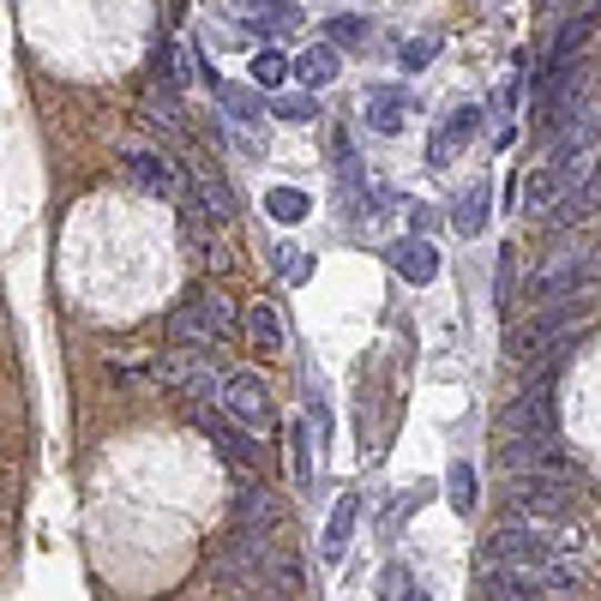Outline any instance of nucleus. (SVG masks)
Masks as SVG:
<instances>
[{"instance_id":"obj_1","label":"nucleus","mask_w":601,"mask_h":601,"mask_svg":"<svg viewBox=\"0 0 601 601\" xmlns=\"http://www.w3.org/2000/svg\"><path fill=\"white\" fill-rule=\"evenodd\" d=\"M571 511H578V469H571L565 458L518 475L511 493H505V518L511 523H535V530H553L560 518H571Z\"/></svg>"},{"instance_id":"obj_2","label":"nucleus","mask_w":601,"mask_h":601,"mask_svg":"<svg viewBox=\"0 0 601 601\" xmlns=\"http://www.w3.org/2000/svg\"><path fill=\"white\" fill-rule=\"evenodd\" d=\"M229 331H234V307L217 296V289H193V296H181V307L169 313L174 349H181V355H193V361L211 355Z\"/></svg>"},{"instance_id":"obj_3","label":"nucleus","mask_w":601,"mask_h":601,"mask_svg":"<svg viewBox=\"0 0 601 601\" xmlns=\"http://www.w3.org/2000/svg\"><path fill=\"white\" fill-rule=\"evenodd\" d=\"M217 403H223V421L229 428H271L277 421V403H271V385L259 379L253 368L241 373H223V385H217Z\"/></svg>"},{"instance_id":"obj_4","label":"nucleus","mask_w":601,"mask_h":601,"mask_svg":"<svg viewBox=\"0 0 601 601\" xmlns=\"http://www.w3.org/2000/svg\"><path fill=\"white\" fill-rule=\"evenodd\" d=\"M493 560L505 571H541L553 560V530H535V523H505L500 535H493Z\"/></svg>"},{"instance_id":"obj_5","label":"nucleus","mask_w":601,"mask_h":601,"mask_svg":"<svg viewBox=\"0 0 601 601\" xmlns=\"http://www.w3.org/2000/svg\"><path fill=\"white\" fill-rule=\"evenodd\" d=\"M121 169L157 199L181 193V169H174V151H163V144H139V139L121 144Z\"/></svg>"},{"instance_id":"obj_6","label":"nucleus","mask_w":601,"mask_h":601,"mask_svg":"<svg viewBox=\"0 0 601 601\" xmlns=\"http://www.w3.org/2000/svg\"><path fill=\"white\" fill-rule=\"evenodd\" d=\"M553 421H560V403H553V379L530 385L518 403L505 409V433H511V439H553Z\"/></svg>"},{"instance_id":"obj_7","label":"nucleus","mask_w":601,"mask_h":601,"mask_svg":"<svg viewBox=\"0 0 601 601\" xmlns=\"http://www.w3.org/2000/svg\"><path fill=\"white\" fill-rule=\"evenodd\" d=\"M590 283H595V259L578 253V259H565V266H553V271H535L530 296H535V307H553V301H578Z\"/></svg>"},{"instance_id":"obj_8","label":"nucleus","mask_w":601,"mask_h":601,"mask_svg":"<svg viewBox=\"0 0 601 601\" xmlns=\"http://www.w3.org/2000/svg\"><path fill=\"white\" fill-rule=\"evenodd\" d=\"M139 114H144V127L157 133V144H181V133H187V114H181V97H174V84L169 79H157L151 91H144V102H139Z\"/></svg>"},{"instance_id":"obj_9","label":"nucleus","mask_w":601,"mask_h":601,"mask_svg":"<svg viewBox=\"0 0 601 601\" xmlns=\"http://www.w3.org/2000/svg\"><path fill=\"white\" fill-rule=\"evenodd\" d=\"M193 428L211 439L217 451H223L229 463H253L259 458V445H253V433H241V428H229L223 415H217V409H193Z\"/></svg>"},{"instance_id":"obj_10","label":"nucleus","mask_w":601,"mask_h":601,"mask_svg":"<svg viewBox=\"0 0 601 601\" xmlns=\"http://www.w3.org/2000/svg\"><path fill=\"white\" fill-rule=\"evenodd\" d=\"M475 127H481V114H475V109H451V121H439V127H433V139H428V163H433V169H445L451 157L463 151V139L475 133Z\"/></svg>"},{"instance_id":"obj_11","label":"nucleus","mask_w":601,"mask_h":601,"mask_svg":"<svg viewBox=\"0 0 601 601\" xmlns=\"http://www.w3.org/2000/svg\"><path fill=\"white\" fill-rule=\"evenodd\" d=\"M355 518H361V493H343V500L331 505V518H325V535H319V553L337 565L349 553V535H355Z\"/></svg>"},{"instance_id":"obj_12","label":"nucleus","mask_w":601,"mask_h":601,"mask_svg":"<svg viewBox=\"0 0 601 601\" xmlns=\"http://www.w3.org/2000/svg\"><path fill=\"white\" fill-rule=\"evenodd\" d=\"M234 523L253 530V535H266L277 523V505H271V493L259 488V481H234Z\"/></svg>"},{"instance_id":"obj_13","label":"nucleus","mask_w":601,"mask_h":601,"mask_svg":"<svg viewBox=\"0 0 601 601\" xmlns=\"http://www.w3.org/2000/svg\"><path fill=\"white\" fill-rule=\"evenodd\" d=\"M391 266H398L403 283H415V289H428L433 277H439V253L421 234H409V241H398V253H391Z\"/></svg>"},{"instance_id":"obj_14","label":"nucleus","mask_w":601,"mask_h":601,"mask_svg":"<svg viewBox=\"0 0 601 601\" xmlns=\"http://www.w3.org/2000/svg\"><path fill=\"white\" fill-rule=\"evenodd\" d=\"M337 72H343V61H337L331 42H313V49H301V61H296V79H301V91H307V97L325 91Z\"/></svg>"},{"instance_id":"obj_15","label":"nucleus","mask_w":601,"mask_h":601,"mask_svg":"<svg viewBox=\"0 0 601 601\" xmlns=\"http://www.w3.org/2000/svg\"><path fill=\"white\" fill-rule=\"evenodd\" d=\"M583 217H595V169H590V181H578L565 199L548 204V223H553V229H578Z\"/></svg>"},{"instance_id":"obj_16","label":"nucleus","mask_w":601,"mask_h":601,"mask_svg":"<svg viewBox=\"0 0 601 601\" xmlns=\"http://www.w3.org/2000/svg\"><path fill=\"white\" fill-rule=\"evenodd\" d=\"M181 229H187V247H193V259H204L211 271H223V266H229V253H223V234H217V223H204V217L187 211V217H181Z\"/></svg>"},{"instance_id":"obj_17","label":"nucleus","mask_w":601,"mask_h":601,"mask_svg":"<svg viewBox=\"0 0 601 601\" xmlns=\"http://www.w3.org/2000/svg\"><path fill=\"white\" fill-rule=\"evenodd\" d=\"M223 109H229L234 127H253V144H259V127L271 121V114H266V97L247 91V84H223Z\"/></svg>"},{"instance_id":"obj_18","label":"nucleus","mask_w":601,"mask_h":601,"mask_svg":"<svg viewBox=\"0 0 601 601\" xmlns=\"http://www.w3.org/2000/svg\"><path fill=\"white\" fill-rule=\"evenodd\" d=\"M247 343H253L259 355H277V349H283V319L271 313V301L247 307Z\"/></svg>"},{"instance_id":"obj_19","label":"nucleus","mask_w":601,"mask_h":601,"mask_svg":"<svg viewBox=\"0 0 601 601\" xmlns=\"http://www.w3.org/2000/svg\"><path fill=\"white\" fill-rule=\"evenodd\" d=\"M505 463L518 469V475H530V469H548V463H560V439H511V445H505Z\"/></svg>"},{"instance_id":"obj_20","label":"nucleus","mask_w":601,"mask_h":601,"mask_svg":"<svg viewBox=\"0 0 601 601\" xmlns=\"http://www.w3.org/2000/svg\"><path fill=\"white\" fill-rule=\"evenodd\" d=\"M488 595L493 601H541V595H548V590H541V578H535V571H493V578H488Z\"/></svg>"},{"instance_id":"obj_21","label":"nucleus","mask_w":601,"mask_h":601,"mask_svg":"<svg viewBox=\"0 0 601 601\" xmlns=\"http://www.w3.org/2000/svg\"><path fill=\"white\" fill-rule=\"evenodd\" d=\"M403 109H409V97H398V91H368V127L373 133H403Z\"/></svg>"},{"instance_id":"obj_22","label":"nucleus","mask_w":601,"mask_h":601,"mask_svg":"<svg viewBox=\"0 0 601 601\" xmlns=\"http://www.w3.org/2000/svg\"><path fill=\"white\" fill-rule=\"evenodd\" d=\"M488 204H493V187L475 181L469 193L458 199V211H451V223H458V234H481L488 229Z\"/></svg>"},{"instance_id":"obj_23","label":"nucleus","mask_w":601,"mask_h":601,"mask_svg":"<svg viewBox=\"0 0 601 601\" xmlns=\"http://www.w3.org/2000/svg\"><path fill=\"white\" fill-rule=\"evenodd\" d=\"M590 37H595V7H578V12H571V19H565L560 42H553V61L578 67V61H571V54H578V49H583V42H590Z\"/></svg>"},{"instance_id":"obj_24","label":"nucleus","mask_w":601,"mask_h":601,"mask_svg":"<svg viewBox=\"0 0 601 601\" xmlns=\"http://www.w3.org/2000/svg\"><path fill=\"white\" fill-rule=\"evenodd\" d=\"M553 199H560V174H553V169H530V174H523V211H530V217H548Z\"/></svg>"},{"instance_id":"obj_25","label":"nucleus","mask_w":601,"mask_h":601,"mask_svg":"<svg viewBox=\"0 0 601 601\" xmlns=\"http://www.w3.org/2000/svg\"><path fill=\"white\" fill-rule=\"evenodd\" d=\"M445 488H451V511H458V518H475V505H481L475 469H469V463H451V469H445Z\"/></svg>"},{"instance_id":"obj_26","label":"nucleus","mask_w":601,"mask_h":601,"mask_svg":"<svg viewBox=\"0 0 601 601\" xmlns=\"http://www.w3.org/2000/svg\"><path fill=\"white\" fill-rule=\"evenodd\" d=\"M266 211L277 217V223H301V217L313 211V199H307L301 187H271V193H266Z\"/></svg>"},{"instance_id":"obj_27","label":"nucleus","mask_w":601,"mask_h":601,"mask_svg":"<svg viewBox=\"0 0 601 601\" xmlns=\"http://www.w3.org/2000/svg\"><path fill=\"white\" fill-rule=\"evenodd\" d=\"M266 114H271V121H296V127H307V121H319V97H307V91L277 97V102H266Z\"/></svg>"},{"instance_id":"obj_28","label":"nucleus","mask_w":601,"mask_h":601,"mask_svg":"<svg viewBox=\"0 0 601 601\" xmlns=\"http://www.w3.org/2000/svg\"><path fill=\"white\" fill-rule=\"evenodd\" d=\"M289 445H296V458H289V463H296V481H301V493H307V488H313V433L296 421V428H289Z\"/></svg>"},{"instance_id":"obj_29","label":"nucleus","mask_w":601,"mask_h":601,"mask_svg":"<svg viewBox=\"0 0 601 601\" xmlns=\"http://www.w3.org/2000/svg\"><path fill=\"white\" fill-rule=\"evenodd\" d=\"M277 271H283L289 283H307V277H313V259H307L301 247H277Z\"/></svg>"},{"instance_id":"obj_30","label":"nucleus","mask_w":601,"mask_h":601,"mask_svg":"<svg viewBox=\"0 0 601 601\" xmlns=\"http://www.w3.org/2000/svg\"><path fill=\"white\" fill-rule=\"evenodd\" d=\"M283 72H289V61H283L277 49H259V54H253V79H259V84H283Z\"/></svg>"},{"instance_id":"obj_31","label":"nucleus","mask_w":601,"mask_h":601,"mask_svg":"<svg viewBox=\"0 0 601 601\" xmlns=\"http://www.w3.org/2000/svg\"><path fill=\"white\" fill-rule=\"evenodd\" d=\"M379 595H385V601H403V595H409V565H385V571H379Z\"/></svg>"},{"instance_id":"obj_32","label":"nucleus","mask_w":601,"mask_h":601,"mask_svg":"<svg viewBox=\"0 0 601 601\" xmlns=\"http://www.w3.org/2000/svg\"><path fill=\"white\" fill-rule=\"evenodd\" d=\"M361 37H368V19H355V12L331 19V49H337V42H361Z\"/></svg>"},{"instance_id":"obj_33","label":"nucleus","mask_w":601,"mask_h":601,"mask_svg":"<svg viewBox=\"0 0 601 601\" xmlns=\"http://www.w3.org/2000/svg\"><path fill=\"white\" fill-rule=\"evenodd\" d=\"M511 277H518V247H500V301H511Z\"/></svg>"},{"instance_id":"obj_34","label":"nucleus","mask_w":601,"mask_h":601,"mask_svg":"<svg viewBox=\"0 0 601 601\" xmlns=\"http://www.w3.org/2000/svg\"><path fill=\"white\" fill-rule=\"evenodd\" d=\"M428 61H433V42H403V67L409 72H421Z\"/></svg>"},{"instance_id":"obj_35","label":"nucleus","mask_w":601,"mask_h":601,"mask_svg":"<svg viewBox=\"0 0 601 601\" xmlns=\"http://www.w3.org/2000/svg\"><path fill=\"white\" fill-rule=\"evenodd\" d=\"M403 601H428V595H421V590H409V595H403Z\"/></svg>"},{"instance_id":"obj_36","label":"nucleus","mask_w":601,"mask_h":601,"mask_svg":"<svg viewBox=\"0 0 601 601\" xmlns=\"http://www.w3.org/2000/svg\"><path fill=\"white\" fill-rule=\"evenodd\" d=\"M259 601H277V595H259Z\"/></svg>"}]
</instances>
